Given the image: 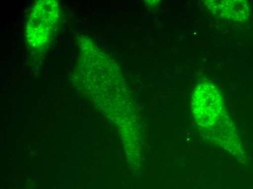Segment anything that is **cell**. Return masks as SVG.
Segmentation results:
<instances>
[{"label":"cell","mask_w":253,"mask_h":189,"mask_svg":"<svg viewBox=\"0 0 253 189\" xmlns=\"http://www.w3.org/2000/svg\"><path fill=\"white\" fill-rule=\"evenodd\" d=\"M214 6L211 10L219 17L225 16L226 19L244 21L249 15V7L243 1H211Z\"/></svg>","instance_id":"cell-1"}]
</instances>
